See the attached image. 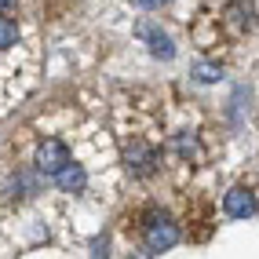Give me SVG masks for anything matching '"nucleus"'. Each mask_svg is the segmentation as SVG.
Listing matches in <instances>:
<instances>
[{"label": "nucleus", "instance_id": "nucleus-1", "mask_svg": "<svg viewBox=\"0 0 259 259\" xmlns=\"http://www.w3.org/2000/svg\"><path fill=\"white\" fill-rule=\"evenodd\" d=\"M157 150H153L150 143H143V139H132L128 146H124V168L132 171L135 179H146V176H153L157 171Z\"/></svg>", "mask_w": 259, "mask_h": 259}, {"label": "nucleus", "instance_id": "nucleus-2", "mask_svg": "<svg viewBox=\"0 0 259 259\" xmlns=\"http://www.w3.org/2000/svg\"><path fill=\"white\" fill-rule=\"evenodd\" d=\"M143 234H146V248L150 252H168L179 241V227L168 215H150L146 227H143Z\"/></svg>", "mask_w": 259, "mask_h": 259}, {"label": "nucleus", "instance_id": "nucleus-3", "mask_svg": "<svg viewBox=\"0 0 259 259\" xmlns=\"http://www.w3.org/2000/svg\"><path fill=\"white\" fill-rule=\"evenodd\" d=\"M66 161H70V150H66V143L44 139V143L37 146V171H44V176H55Z\"/></svg>", "mask_w": 259, "mask_h": 259}, {"label": "nucleus", "instance_id": "nucleus-4", "mask_svg": "<svg viewBox=\"0 0 259 259\" xmlns=\"http://www.w3.org/2000/svg\"><path fill=\"white\" fill-rule=\"evenodd\" d=\"M135 33H139V37L150 44V55H153V59H164V62H168L171 55H176V44H171V37H168V33L153 29V26H146V22H143L139 29H135Z\"/></svg>", "mask_w": 259, "mask_h": 259}, {"label": "nucleus", "instance_id": "nucleus-5", "mask_svg": "<svg viewBox=\"0 0 259 259\" xmlns=\"http://www.w3.org/2000/svg\"><path fill=\"white\" fill-rule=\"evenodd\" d=\"M55 183H59L62 194H80V190L88 186V171H84L80 164H70V161H66V164L55 171Z\"/></svg>", "mask_w": 259, "mask_h": 259}, {"label": "nucleus", "instance_id": "nucleus-6", "mask_svg": "<svg viewBox=\"0 0 259 259\" xmlns=\"http://www.w3.org/2000/svg\"><path fill=\"white\" fill-rule=\"evenodd\" d=\"M223 208H227V215H234V219H248L255 212V197L248 194L245 186H234L227 194V201H223Z\"/></svg>", "mask_w": 259, "mask_h": 259}, {"label": "nucleus", "instance_id": "nucleus-7", "mask_svg": "<svg viewBox=\"0 0 259 259\" xmlns=\"http://www.w3.org/2000/svg\"><path fill=\"white\" fill-rule=\"evenodd\" d=\"M227 15L234 19V26H237V29H245V26L252 22V19H248V15H252V0H230Z\"/></svg>", "mask_w": 259, "mask_h": 259}, {"label": "nucleus", "instance_id": "nucleus-8", "mask_svg": "<svg viewBox=\"0 0 259 259\" xmlns=\"http://www.w3.org/2000/svg\"><path fill=\"white\" fill-rule=\"evenodd\" d=\"M15 40H19V26H15L11 19H0V51L15 48Z\"/></svg>", "mask_w": 259, "mask_h": 259}, {"label": "nucleus", "instance_id": "nucleus-9", "mask_svg": "<svg viewBox=\"0 0 259 259\" xmlns=\"http://www.w3.org/2000/svg\"><path fill=\"white\" fill-rule=\"evenodd\" d=\"M194 77H197L201 84H212V80L223 77V70H219V66H212V62H197V66H194Z\"/></svg>", "mask_w": 259, "mask_h": 259}, {"label": "nucleus", "instance_id": "nucleus-10", "mask_svg": "<svg viewBox=\"0 0 259 259\" xmlns=\"http://www.w3.org/2000/svg\"><path fill=\"white\" fill-rule=\"evenodd\" d=\"M179 150L186 153V157H190V153H194L197 146H194V139H186V135H179Z\"/></svg>", "mask_w": 259, "mask_h": 259}, {"label": "nucleus", "instance_id": "nucleus-11", "mask_svg": "<svg viewBox=\"0 0 259 259\" xmlns=\"http://www.w3.org/2000/svg\"><path fill=\"white\" fill-rule=\"evenodd\" d=\"M164 4H171V0H139V8H150V11L153 8H164Z\"/></svg>", "mask_w": 259, "mask_h": 259}, {"label": "nucleus", "instance_id": "nucleus-12", "mask_svg": "<svg viewBox=\"0 0 259 259\" xmlns=\"http://www.w3.org/2000/svg\"><path fill=\"white\" fill-rule=\"evenodd\" d=\"M15 8V0H0V15H4V11H11Z\"/></svg>", "mask_w": 259, "mask_h": 259}]
</instances>
